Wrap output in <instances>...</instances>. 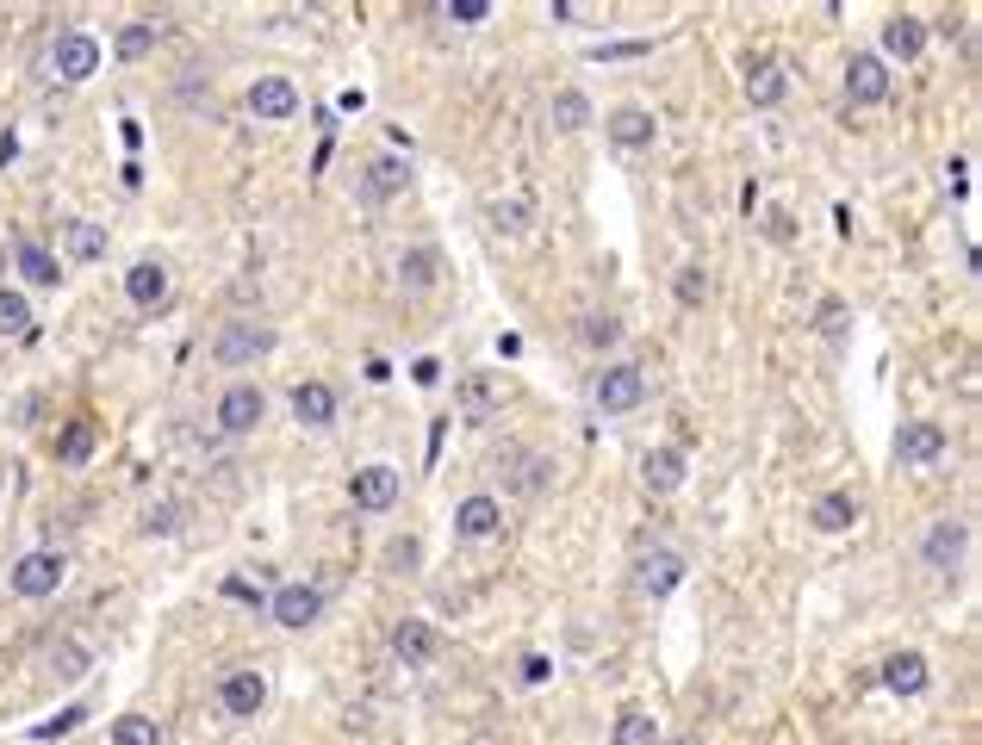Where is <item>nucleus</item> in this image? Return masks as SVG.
Listing matches in <instances>:
<instances>
[{
  "instance_id": "ddd939ff",
  "label": "nucleus",
  "mask_w": 982,
  "mask_h": 745,
  "mask_svg": "<svg viewBox=\"0 0 982 745\" xmlns=\"http://www.w3.org/2000/svg\"><path fill=\"white\" fill-rule=\"evenodd\" d=\"M292 417L305 422V429H330V422H336V392H330L324 380L292 385Z\"/></svg>"
},
{
  "instance_id": "f03ea898",
  "label": "nucleus",
  "mask_w": 982,
  "mask_h": 745,
  "mask_svg": "<svg viewBox=\"0 0 982 745\" xmlns=\"http://www.w3.org/2000/svg\"><path fill=\"white\" fill-rule=\"evenodd\" d=\"M591 398H598V410H640L647 373H640V366H603L598 385H591Z\"/></svg>"
},
{
  "instance_id": "4c0bfd02",
  "label": "nucleus",
  "mask_w": 982,
  "mask_h": 745,
  "mask_svg": "<svg viewBox=\"0 0 982 745\" xmlns=\"http://www.w3.org/2000/svg\"><path fill=\"white\" fill-rule=\"evenodd\" d=\"M442 13L454 25H485V20H492V0H448Z\"/></svg>"
},
{
  "instance_id": "2eb2a0df",
  "label": "nucleus",
  "mask_w": 982,
  "mask_h": 745,
  "mask_svg": "<svg viewBox=\"0 0 982 745\" xmlns=\"http://www.w3.org/2000/svg\"><path fill=\"white\" fill-rule=\"evenodd\" d=\"M603 131H610L616 150H647V143H654V113H647V106H616Z\"/></svg>"
},
{
  "instance_id": "f3484780",
  "label": "nucleus",
  "mask_w": 982,
  "mask_h": 745,
  "mask_svg": "<svg viewBox=\"0 0 982 745\" xmlns=\"http://www.w3.org/2000/svg\"><path fill=\"white\" fill-rule=\"evenodd\" d=\"M963 540H970V528H963V522H933V535H926V566H933V572H951V566H958L963 559Z\"/></svg>"
},
{
  "instance_id": "cd10ccee",
  "label": "nucleus",
  "mask_w": 982,
  "mask_h": 745,
  "mask_svg": "<svg viewBox=\"0 0 982 745\" xmlns=\"http://www.w3.org/2000/svg\"><path fill=\"white\" fill-rule=\"evenodd\" d=\"M591 125V100L578 94V88H559L554 94V131H585Z\"/></svg>"
},
{
  "instance_id": "79ce46f5",
  "label": "nucleus",
  "mask_w": 982,
  "mask_h": 745,
  "mask_svg": "<svg viewBox=\"0 0 982 745\" xmlns=\"http://www.w3.org/2000/svg\"><path fill=\"white\" fill-rule=\"evenodd\" d=\"M57 665H62V677H81V665H88V652H81V647H57Z\"/></svg>"
},
{
  "instance_id": "20e7f679",
  "label": "nucleus",
  "mask_w": 982,
  "mask_h": 745,
  "mask_svg": "<svg viewBox=\"0 0 982 745\" xmlns=\"http://www.w3.org/2000/svg\"><path fill=\"white\" fill-rule=\"evenodd\" d=\"M262 417H268V398H262L255 385H231V392L218 398V429H224V435H250Z\"/></svg>"
},
{
  "instance_id": "09e8293b",
  "label": "nucleus",
  "mask_w": 982,
  "mask_h": 745,
  "mask_svg": "<svg viewBox=\"0 0 982 745\" xmlns=\"http://www.w3.org/2000/svg\"><path fill=\"white\" fill-rule=\"evenodd\" d=\"M13 155H20V143H13V137H0V168H7Z\"/></svg>"
},
{
  "instance_id": "c03bdc74",
  "label": "nucleus",
  "mask_w": 982,
  "mask_h": 745,
  "mask_svg": "<svg viewBox=\"0 0 982 745\" xmlns=\"http://www.w3.org/2000/svg\"><path fill=\"white\" fill-rule=\"evenodd\" d=\"M522 677H529V684H547V677H554V665H547L541 652H529V659H522Z\"/></svg>"
},
{
  "instance_id": "c756f323",
  "label": "nucleus",
  "mask_w": 982,
  "mask_h": 745,
  "mask_svg": "<svg viewBox=\"0 0 982 745\" xmlns=\"http://www.w3.org/2000/svg\"><path fill=\"white\" fill-rule=\"evenodd\" d=\"M616 745H659V721L654 714H640V708H628L616 721Z\"/></svg>"
},
{
  "instance_id": "bb28decb",
  "label": "nucleus",
  "mask_w": 982,
  "mask_h": 745,
  "mask_svg": "<svg viewBox=\"0 0 982 745\" xmlns=\"http://www.w3.org/2000/svg\"><path fill=\"white\" fill-rule=\"evenodd\" d=\"M20 273L32 280V287H57L62 273H57V255L44 243H20Z\"/></svg>"
},
{
  "instance_id": "4468645a",
  "label": "nucleus",
  "mask_w": 982,
  "mask_h": 745,
  "mask_svg": "<svg viewBox=\"0 0 982 745\" xmlns=\"http://www.w3.org/2000/svg\"><path fill=\"white\" fill-rule=\"evenodd\" d=\"M640 485L654 497H672L684 485V447H654V454L640 459Z\"/></svg>"
},
{
  "instance_id": "c9c22d12",
  "label": "nucleus",
  "mask_w": 982,
  "mask_h": 745,
  "mask_svg": "<svg viewBox=\"0 0 982 745\" xmlns=\"http://www.w3.org/2000/svg\"><path fill=\"white\" fill-rule=\"evenodd\" d=\"M672 292H678V305H703V299H709V280H703V268H678Z\"/></svg>"
},
{
  "instance_id": "a211bd4d",
  "label": "nucleus",
  "mask_w": 982,
  "mask_h": 745,
  "mask_svg": "<svg viewBox=\"0 0 982 745\" xmlns=\"http://www.w3.org/2000/svg\"><path fill=\"white\" fill-rule=\"evenodd\" d=\"M883 684L896 689V696H921V689L933 684V671H926L921 652H889V659H883Z\"/></svg>"
},
{
  "instance_id": "473e14b6",
  "label": "nucleus",
  "mask_w": 982,
  "mask_h": 745,
  "mask_svg": "<svg viewBox=\"0 0 982 745\" xmlns=\"http://www.w3.org/2000/svg\"><path fill=\"white\" fill-rule=\"evenodd\" d=\"M113 745H162V733H155V721H143V714H118Z\"/></svg>"
},
{
  "instance_id": "7c9ffc66",
  "label": "nucleus",
  "mask_w": 982,
  "mask_h": 745,
  "mask_svg": "<svg viewBox=\"0 0 982 745\" xmlns=\"http://www.w3.org/2000/svg\"><path fill=\"white\" fill-rule=\"evenodd\" d=\"M0 336H32V305L0 287Z\"/></svg>"
},
{
  "instance_id": "a878e982",
  "label": "nucleus",
  "mask_w": 982,
  "mask_h": 745,
  "mask_svg": "<svg viewBox=\"0 0 982 745\" xmlns=\"http://www.w3.org/2000/svg\"><path fill=\"white\" fill-rule=\"evenodd\" d=\"M411 168L398 162V155H380L373 168H367V199H392V193H405Z\"/></svg>"
},
{
  "instance_id": "dca6fc26",
  "label": "nucleus",
  "mask_w": 982,
  "mask_h": 745,
  "mask_svg": "<svg viewBox=\"0 0 982 745\" xmlns=\"http://www.w3.org/2000/svg\"><path fill=\"white\" fill-rule=\"evenodd\" d=\"M921 50H926V20H914V13H896V20L883 25V57L914 62Z\"/></svg>"
},
{
  "instance_id": "aec40b11",
  "label": "nucleus",
  "mask_w": 982,
  "mask_h": 745,
  "mask_svg": "<svg viewBox=\"0 0 982 745\" xmlns=\"http://www.w3.org/2000/svg\"><path fill=\"white\" fill-rule=\"evenodd\" d=\"M125 292H131L137 311H155L169 299V268H162V261H137V268L125 273Z\"/></svg>"
},
{
  "instance_id": "37998d69",
  "label": "nucleus",
  "mask_w": 982,
  "mask_h": 745,
  "mask_svg": "<svg viewBox=\"0 0 982 745\" xmlns=\"http://www.w3.org/2000/svg\"><path fill=\"white\" fill-rule=\"evenodd\" d=\"M385 566H417V540H392V547H385Z\"/></svg>"
},
{
  "instance_id": "f257e3e1",
  "label": "nucleus",
  "mask_w": 982,
  "mask_h": 745,
  "mask_svg": "<svg viewBox=\"0 0 982 745\" xmlns=\"http://www.w3.org/2000/svg\"><path fill=\"white\" fill-rule=\"evenodd\" d=\"M268 348H274L268 324H224L218 329V342H212V354H218V366H250V361H262Z\"/></svg>"
},
{
  "instance_id": "9b49d317",
  "label": "nucleus",
  "mask_w": 982,
  "mask_h": 745,
  "mask_svg": "<svg viewBox=\"0 0 982 745\" xmlns=\"http://www.w3.org/2000/svg\"><path fill=\"white\" fill-rule=\"evenodd\" d=\"M250 113L255 118H292L299 113V88L287 75H255L250 81Z\"/></svg>"
},
{
  "instance_id": "4be33fe9",
  "label": "nucleus",
  "mask_w": 982,
  "mask_h": 745,
  "mask_svg": "<svg viewBox=\"0 0 982 745\" xmlns=\"http://www.w3.org/2000/svg\"><path fill=\"white\" fill-rule=\"evenodd\" d=\"M784 62H771V57H759V62H747V100L752 106H777L784 100Z\"/></svg>"
},
{
  "instance_id": "6ab92c4d",
  "label": "nucleus",
  "mask_w": 982,
  "mask_h": 745,
  "mask_svg": "<svg viewBox=\"0 0 982 745\" xmlns=\"http://www.w3.org/2000/svg\"><path fill=\"white\" fill-rule=\"evenodd\" d=\"M392 652H398L405 665H429V659L442 652V640H436L429 621H398V628H392Z\"/></svg>"
},
{
  "instance_id": "0eeeda50",
  "label": "nucleus",
  "mask_w": 982,
  "mask_h": 745,
  "mask_svg": "<svg viewBox=\"0 0 982 745\" xmlns=\"http://www.w3.org/2000/svg\"><path fill=\"white\" fill-rule=\"evenodd\" d=\"M939 454H945L939 422H902V429H896V459H902V466H933Z\"/></svg>"
},
{
  "instance_id": "f704fd0d",
  "label": "nucleus",
  "mask_w": 982,
  "mask_h": 745,
  "mask_svg": "<svg viewBox=\"0 0 982 745\" xmlns=\"http://www.w3.org/2000/svg\"><path fill=\"white\" fill-rule=\"evenodd\" d=\"M398 273H405V287H417V292H424L429 280H436V255H429V248H411L405 261H398Z\"/></svg>"
},
{
  "instance_id": "412c9836",
  "label": "nucleus",
  "mask_w": 982,
  "mask_h": 745,
  "mask_svg": "<svg viewBox=\"0 0 982 745\" xmlns=\"http://www.w3.org/2000/svg\"><path fill=\"white\" fill-rule=\"evenodd\" d=\"M678 584H684V559H678V554L659 547V554L640 559V591H647V596H672Z\"/></svg>"
},
{
  "instance_id": "a18cd8bd",
  "label": "nucleus",
  "mask_w": 982,
  "mask_h": 745,
  "mask_svg": "<svg viewBox=\"0 0 982 745\" xmlns=\"http://www.w3.org/2000/svg\"><path fill=\"white\" fill-rule=\"evenodd\" d=\"M765 236H771V243H790V218H784V211H771V218H765Z\"/></svg>"
},
{
  "instance_id": "2f4dec72",
  "label": "nucleus",
  "mask_w": 982,
  "mask_h": 745,
  "mask_svg": "<svg viewBox=\"0 0 982 745\" xmlns=\"http://www.w3.org/2000/svg\"><path fill=\"white\" fill-rule=\"evenodd\" d=\"M529 199H498V206H485V218H492V230H504V236H517V230H529Z\"/></svg>"
},
{
  "instance_id": "39448f33",
  "label": "nucleus",
  "mask_w": 982,
  "mask_h": 745,
  "mask_svg": "<svg viewBox=\"0 0 982 745\" xmlns=\"http://www.w3.org/2000/svg\"><path fill=\"white\" fill-rule=\"evenodd\" d=\"M846 100L852 106H883L889 100V62L883 57H852L846 62Z\"/></svg>"
},
{
  "instance_id": "1a4fd4ad",
  "label": "nucleus",
  "mask_w": 982,
  "mask_h": 745,
  "mask_svg": "<svg viewBox=\"0 0 982 745\" xmlns=\"http://www.w3.org/2000/svg\"><path fill=\"white\" fill-rule=\"evenodd\" d=\"M348 497H355V510H392L398 503V473L392 466H361L348 478Z\"/></svg>"
},
{
  "instance_id": "58836bf2",
  "label": "nucleus",
  "mask_w": 982,
  "mask_h": 745,
  "mask_svg": "<svg viewBox=\"0 0 982 745\" xmlns=\"http://www.w3.org/2000/svg\"><path fill=\"white\" fill-rule=\"evenodd\" d=\"M622 336V324L616 317H585V342H598V348H610Z\"/></svg>"
},
{
  "instance_id": "7ed1b4c3",
  "label": "nucleus",
  "mask_w": 982,
  "mask_h": 745,
  "mask_svg": "<svg viewBox=\"0 0 982 745\" xmlns=\"http://www.w3.org/2000/svg\"><path fill=\"white\" fill-rule=\"evenodd\" d=\"M268 615L280 621V628H311L317 615H324V591L317 584H280L268 603Z\"/></svg>"
},
{
  "instance_id": "c85d7f7f",
  "label": "nucleus",
  "mask_w": 982,
  "mask_h": 745,
  "mask_svg": "<svg viewBox=\"0 0 982 745\" xmlns=\"http://www.w3.org/2000/svg\"><path fill=\"white\" fill-rule=\"evenodd\" d=\"M94 454V422L81 417V422H69L57 435V459H69V466H81V459Z\"/></svg>"
},
{
  "instance_id": "72a5a7b5",
  "label": "nucleus",
  "mask_w": 982,
  "mask_h": 745,
  "mask_svg": "<svg viewBox=\"0 0 982 745\" xmlns=\"http://www.w3.org/2000/svg\"><path fill=\"white\" fill-rule=\"evenodd\" d=\"M118 57L125 62H137V57H150L155 50V25H125V32H118V44H113Z\"/></svg>"
},
{
  "instance_id": "6e6552de",
  "label": "nucleus",
  "mask_w": 982,
  "mask_h": 745,
  "mask_svg": "<svg viewBox=\"0 0 982 745\" xmlns=\"http://www.w3.org/2000/svg\"><path fill=\"white\" fill-rule=\"evenodd\" d=\"M218 702H224V714H236V721H255V714H262V702H268L262 671H231V677H224V689H218Z\"/></svg>"
},
{
  "instance_id": "49530a36",
  "label": "nucleus",
  "mask_w": 982,
  "mask_h": 745,
  "mask_svg": "<svg viewBox=\"0 0 982 745\" xmlns=\"http://www.w3.org/2000/svg\"><path fill=\"white\" fill-rule=\"evenodd\" d=\"M411 380H417V385H436V380H442V366H436V361H417V366H411Z\"/></svg>"
},
{
  "instance_id": "f8f14e48",
  "label": "nucleus",
  "mask_w": 982,
  "mask_h": 745,
  "mask_svg": "<svg viewBox=\"0 0 982 745\" xmlns=\"http://www.w3.org/2000/svg\"><path fill=\"white\" fill-rule=\"evenodd\" d=\"M100 69V44L88 32H62L57 38V75L62 81H88Z\"/></svg>"
},
{
  "instance_id": "b1692460",
  "label": "nucleus",
  "mask_w": 982,
  "mask_h": 745,
  "mask_svg": "<svg viewBox=\"0 0 982 745\" xmlns=\"http://www.w3.org/2000/svg\"><path fill=\"white\" fill-rule=\"evenodd\" d=\"M62 248H69L76 261H100V255H106V230L76 218V224H62Z\"/></svg>"
},
{
  "instance_id": "de8ad7c7",
  "label": "nucleus",
  "mask_w": 982,
  "mask_h": 745,
  "mask_svg": "<svg viewBox=\"0 0 982 745\" xmlns=\"http://www.w3.org/2000/svg\"><path fill=\"white\" fill-rule=\"evenodd\" d=\"M224 596H236V603H262V596H255V584H243V578H231V584H224Z\"/></svg>"
},
{
  "instance_id": "9d476101",
  "label": "nucleus",
  "mask_w": 982,
  "mask_h": 745,
  "mask_svg": "<svg viewBox=\"0 0 982 745\" xmlns=\"http://www.w3.org/2000/svg\"><path fill=\"white\" fill-rule=\"evenodd\" d=\"M498 522H504V510H498V497H461L454 503V535L461 540H492L498 535Z\"/></svg>"
},
{
  "instance_id": "393cba45",
  "label": "nucleus",
  "mask_w": 982,
  "mask_h": 745,
  "mask_svg": "<svg viewBox=\"0 0 982 745\" xmlns=\"http://www.w3.org/2000/svg\"><path fill=\"white\" fill-rule=\"evenodd\" d=\"M498 404H504V398H498V385L485 380V373H466V380H461V410H466L473 422H485L492 410H498Z\"/></svg>"
},
{
  "instance_id": "a19ab883",
  "label": "nucleus",
  "mask_w": 982,
  "mask_h": 745,
  "mask_svg": "<svg viewBox=\"0 0 982 745\" xmlns=\"http://www.w3.org/2000/svg\"><path fill=\"white\" fill-rule=\"evenodd\" d=\"M821 336H833V342L846 336V305H840V299H828V305H821Z\"/></svg>"
},
{
  "instance_id": "e433bc0d",
  "label": "nucleus",
  "mask_w": 982,
  "mask_h": 745,
  "mask_svg": "<svg viewBox=\"0 0 982 745\" xmlns=\"http://www.w3.org/2000/svg\"><path fill=\"white\" fill-rule=\"evenodd\" d=\"M81 721H88V708H81V702H69V708H57V721H44L38 733H32V740H62V733H76Z\"/></svg>"
},
{
  "instance_id": "423d86ee",
  "label": "nucleus",
  "mask_w": 982,
  "mask_h": 745,
  "mask_svg": "<svg viewBox=\"0 0 982 745\" xmlns=\"http://www.w3.org/2000/svg\"><path fill=\"white\" fill-rule=\"evenodd\" d=\"M62 554H25L20 566H13V591L20 596H57V584H62Z\"/></svg>"
},
{
  "instance_id": "5701e85b",
  "label": "nucleus",
  "mask_w": 982,
  "mask_h": 745,
  "mask_svg": "<svg viewBox=\"0 0 982 745\" xmlns=\"http://www.w3.org/2000/svg\"><path fill=\"white\" fill-rule=\"evenodd\" d=\"M809 522L821 528V535H846L852 522H858V503H852L846 491H828V497H821V503L809 510Z\"/></svg>"
},
{
  "instance_id": "ea45409f",
  "label": "nucleus",
  "mask_w": 982,
  "mask_h": 745,
  "mask_svg": "<svg viewBox=\"0 0 982 745\" xmlns=\"http://www.w3.org/2000/svg\"><path fill=\"white\" fill-rule=\"evenodd\" d=\"M628 57H647V44H598L591 62H628Z\"/></svg>"
}]
</instances>
